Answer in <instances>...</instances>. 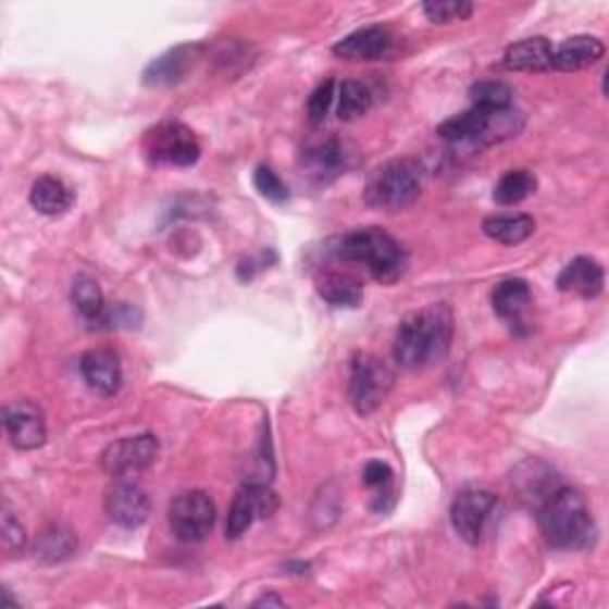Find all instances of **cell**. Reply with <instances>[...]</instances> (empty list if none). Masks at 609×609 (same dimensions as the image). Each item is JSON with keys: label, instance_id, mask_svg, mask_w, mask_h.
<instances>
[{"label": "cell", "instance_id": "34", "mask_svg": "<svg viewBox=\"0 0 609 609\" xmlns=\"http://www.w3.org/2000/svg\"><path fill=\"white\" fill-rule=\"evenodd\" d=\"M256 188L266 200H272V202H286L288 200V188L282 182V176H278L272 167H264V164H262V167H258V172H256Z\"/></svg>", "mask_w": 609, "mask_h": 609}, {"label": "cell", "instance_id": "13", "mask_svg": "<svg viewBox=\"0 0 609 609\" xmlns=\"http://www.w3.org/2000/svg\"><path fill=\"white\" fill-rule=\"evenodd\" d=\"M79 372L86 381V386L103 398L117 396L122 388L124 374H122L120 355L110 348L86 350L79 360Z\"/></svg>", "mask_w": 609, "mask_h": 609}, {"label": "cell", "instance_id": "7", "mask_svg": "<svg viewBox=\"0 0 609 609\" xmlns=\"http://www.w3.org/2000/svg\"><path fill=\"white\" fill-rule=\"evenodd\" d=\"M214 519H217V510L206 490L179 493L167 512L172 533L184 543L206 540L214 529Z\"/></svg>", "mask_w": 609, "mask_h": 609}, {"label": "cell", "instance_id": "35", "mask_svg": "<svg viewBox=\"0 0 609 609\" xmlns=\"http://www.w3.org/2000/svg\"><path fill=\"white\" fill-rule=\"evenodd\" d=\"M270 605L282 607V605H284V600L278 598V595H262L260 600H256V607H270Z\"/></svg>", "mask_w": 609, "mask_h": 609}, {"label": "cell", "instance_id": "30", "mask_svg": "<svg viewBox=\"0 0 609 609\" xmlns=\"http://www.w3.org/2000/svg\"><path fill=\"white\" fill-rule=\"evenodd\" d=\"M422 10L434 24H448L472 17L474 5L464 3V0H431V3L422 5Z\"/></svg>", "mask_w": 609, "mask_h": 609}, {"label": "cell", "instance_id": "32", "mask_svg": "<svg viewBox=\"0 0 609 609\" xmlns=\"http://www.w3.org/2000/svg\"><path fill=\"white\" fill-rule=\"evenodd\" d=\"M362 478H364V486L378 490L374 505H378L381 500H386V498H390V495H393V488H390V484H393V469L386 462H381V460L366 462L364 464V472H362Z\"/></svg>", "mask_w": 609, "mask_h": 609}, {"label": "cell", "instance_id": "2", "mask_svg": "<svg viewBox=\"0 0 609 609\" xmlns=\"http://www.w3.org/2000/svg\"><path fill=\"white\" fill-rule=\"evenodd\" d=\"M538 522L548 543L560 550H588L598 540L588 505L574 488H557L538 510Z\"/></svg>", "mask_w": 609, "mask_h": 609}, {"label": "cell", "instance_id": "5", "mask_svg": "<svg viewBox=\"0 0 609 609\" xmlns=\"http://www.w3.org/2000/svg\"><path fill=\"white\" fill-rule=\"evenodd\" d=\"M396 384L390 366L372 352H358L350 362L348 396L355 412L366 417L376 412Z\"/></svg>", "mask_w": 609, "mask_h": 609}, {"label": "cell", "instance_id": "16", "mask_svg": "<svg viewBox=\"0 0 609 609\" xmlns=\"http://www.w3.org/2000/svg\"><path fill=\"white\" fill-rule=\"evenodd\" d=\"M557 288H560L562 294H571L586 300L598 298L605 288L602 264L593 258H574L560 272V276H557Z\"/></svg>", "mask_w": 609, "mask_h": 609}, {"label": "cell", "instance_id": "11", "mask_svg": "<svg viewBox=\"0 0 609 609\" xmlns=\"http://www.w3.org/2000/svg\"><path fill=\"white\" fill-rule=\"evenodd\" d=\"M105 514L112 524L122 529H138L148 522L150 517V498L148 493L134 484V481L120 478L105 493Z\"/></svg>", "mask_w": 609, "mask_h": 609}, {"label": "cell", "instance_id": "18", "mask_svg": "<svg viewBox=\"0 0 609 609\" xmlns=\"http://www.w3.org/2000/svg\"><path fill=\"white\" fill-rule=\"evenodd\" d=\"M555 46L543 36L526 38L505 50L502 67L510 72H548L552 70Z\"/></svg>", "mask_w": 609, "mask_h": 609}, {"label": "cell", "instance_id": "33", "mask_svg": "<svg viewBox=\"0 0 609 609\" xmlns=\"http://www.w3.org/2000/svg\"><path fill=\"white\" fill-rule=\"evenodd\" d=\"M334 88H336V84L332 79H326L324 84H320L312 91V96L308 100V117H310V122L314 126H320L326 120L328 110H332V103H334V98H336Z\"/></svg>", "mask_w": 609, "mask_h": 609}, {"label": "cell", "instance_id": "14", "mask_svg": "<svg viewBox=\"0 0 609 609\" xmlns=\"http://www.w3.org/2000/svg\"><path fill=\"white\" fill-rule=\"evenodd\" d=\"M512 486L529 507H536V512L552 498L557 488H562L555 469L543 460H526L519 464L512 474Z\"/></svg>", "mask_w": 609, "mask_h": 609}, {"label": "cell", "instance_id": "24", "mask_svg": "<svg viewBox=\"0 0 609 609\" xmlns=\"http://www.w3.org/2000/svg\"><path fill=\"white\" fill-rule=\"evenodd\" d=\"M484 234L495 240V244H502V246H517V244H524L529 236H533L536 232V220L531 217V214H493L484 222Z\"/></svg>", "mask_w": 609, "mask_h": 609}, {"label": "cell", "instance_id": "3", "mask_svg": "<svg viewBox=\"0 0 609 609\" xmlns=\"http://www.w3.org/2000/svg\"><path fill=\"white\" fill-rule=\"evenodd\" d=\"M336 256L346 262L364 264L381 284H393L408 270V252L378 226L352 228L336 240Z\"/></svg>", "mask_w": 609, "mask_h": 609}, {"label": "cell", "instance_id": "26", "mask_svg": "<svg viewBox=\"0 0 609 609\" xmlns=\"http://www.w3.org/2000/svg\"><path fill=\"white\" fill-rule=\"evenodd\" d=\"M536 176L529 170H510L507 174L500 176V182L495 184L493 190V198L498 206H519V202H524L529 196L536 194Z\"/></svg>", "mask_w": 609, "mask_h": 609}, {"label": "cell", "instance_id": "22", "mask_svg": "<svg viewBox=\"0 0 609 609\" xmlns=\"http://www.w3.org/2000/svg\"><path fill=\"white\" fill-rule=\"evenodd\" d=\"M29 202L36 212L48 214V217H58V214H65L72 202H74V194L72 188L58 179V176H41L36 179L32 190H29Z\"/></svg>", "mask_w": 609, "mask_h": 609}, {"label": "cell", "instance_id": "28", "mask_svg": "<svg viewBox=\"0 0 609 609\" xmlns=\"http://www.w3.org/2000/svg\"><path fill=\"white\" fill-rule=\"evenodd\" d=\"M372 108V91L362 82L348 79L338 86V120L340 122H352L360 120L362 114L370 112Z\"/></svg>", "mask_w": 609, "mask_h": 609}, {"label": "cell", "instance_id": "4", "mask_svg": "<svg viewBox=\"0 0 609 609\" xmlns=\"http://www.w3.org/2000/svg\"><path fill=\"white\" fill-rule=\"evenodd\" d=\"M422 194V167L410 158L390 160L376 167L364 186V202L381 212H400L414 206Z\"/></svg>", "mask_w": 609, "mask_h": 609}, {"label": "cell", "instance_id": "21", "mask_svg": "<svg viewBox=\"0 0 609 609\" xmlns=\"http://www.w3.org/2000/svg\"><path fill=\"white\" fill-rule=\"evenodd\" d=\"M531 304V288L524 278H507L493 290V310L495 314L514 326L524 324V312Z\"/></svg>", "mask_w": 609, "mask_h": 609}, {"label": "cell", "instance_id": "1", "mask_svg": "<svg viewBox=\"0 0 609 609\" xmlns=\"http://www.w3.org/2000/svg\"><path fill=\"white\" fill-rule=\"evenodd\" d=\"M452 343V312L448 304H428L402 320L393 343L396 362L405 370L436 364L446 358Z\"/></svg>", "mask_w": 609, "mask_h": 609}, {"label": "cell", "instance_id": "9", "mask_svg": "<svg viewBox=\"0 0 609 609\" xmlns=\"http://www.w3.org/2000/svg\"><path fill=\"white\" fill-rule=\"evenodd\" d=\"M278 500L276 495L270 490L266 484H246L240 488L232 507H228L226 517V538L238 540L248 529L258 522V519H266L276 512Z\"/></svg>", "mask_w": 609, "mask_h": 609}, {"label": "cell", "instance_id": "20", "mask_svg": "<svg viewBox=\"0 0 609 609\" xmlns=\"http://www.w3.org/2000/svg\"><path fill=\"white\" fill-rule=\"evenodd\" d=\"M79 540L76 533L65 524H48L34 540V557L41 564H60L74 557Z\"/></svg>", "mask_w": 609, "mask_h": 609}, {"label": "cell", "instance_id": "17", "mask_svg": "<svg viewBox=\"0 0 609 609\" xmlns=\"http://www.w3.org/2000/svg\"><path fill=\"white\" fill-rule=\"evenodd\" d=\"M393 48V34L386 27H364L348 34L334 46V53L343 60H381Z\"/></svg>", "mask_w": 609, "mask_h": 609}, {"label": "cell", "instance_id": "23", "mask_svg": "<svg viewBox=\"0 0 609 609\" xmlns=\"http://www.w3.org/2000/svg\"><path fill=\"white\" fill-rule=\"evenodd\" d=\"M316 294L334 308H358L364 296L362 284L346 272H324L316 276Z\"/></svg>", "mask_w": 609, "mask_h": 609}, {"label": "cell", "instance_id": "15", "mask_svg": "<svg viewBox=\"0 0 609 609\" xmlns=\"http://www.w3.org/2000/svg\"><path fill=\"white\" fill-rule=\"evenodd\" d=\"M200 46H176L167 53L152 60L148 70L144 72V84L146 86H174L186 79V74L194 70V65L200 58Z\"/></svg>", "mask_w": 609, "mask_h": 609}, {"label": "cell", "instance_id": "6", "mask_svg": "<svg viewBox=\"0 0 609 609\" xmlns=\"http://www.w3.org/2000/svg\"><path fill=\"white\" fill-rule=\"evenodd\" d=\"M144 150L152 164L167 167H194L200 160V144L188 126L179 122L158 124L144 138Z\"/></svg>", "mask_w": 609, "mask_h": 609}, {"label": "cell", "instance_id": "25", "mask_svg": "<svg viewBox=\"0 0 609 609\" xmlns=\"http://www.w3.org/2000/svg\"><path fill=\"white\" fill-rule=\"evenodd\" d=\"M72 302H74V308L79 310L84 320L91 322L94 326L100 322V316H103V312L108 310L103 290H100L96 278L88 276V274H79L74 278Z\"/></svg>", "mask_w": 609, "mask_h": 609}, {"label": "cell", "instance_id": "29", "mask_svg": "<svg viewBox=\"0 0 609 609\" xmlns=\"http://www.w3.org/2000/svg\"><path fill=\"white\" fill-rule=\"evenodd\" d=\"M469 98H472L474 108H484V110H505L512 108L514 100V91L512 86H507L505 82H476L472 88H469Z\"/></svg>", "mask_w": 609, "mask_h": 609}, {"label": "cell", "instance_id": "27", "mask_svg": "<svg viewBox=\"0 0 609 609\" xmlns=\"http://www.w3.org/2000/svg\"><path fill=\"white\" fill-rule=\"evenodd\" d=\"M304 160H308L310 174L326 184L332 182L343 167V148L336 138H328V141L304 152Z\"/></svg>", "mask_w": 609, "mask_h": 609}, {"label": "cell", "instance_id": "12", "mask_svg": "<svg viewBox=\"0 0 609 609\" xmlns=\"http://www.w3.org/2000/svg\"><path fill=\"white\" fill-rule=\"evenodd\" d=\"M3 417L8 438L17 450H36L44 446L48 436L46 417L32 400H15L5 405Z\"/></svg>", "mask_w": 609, "mask_h": 609}, {"label": "cell", "instance_id": "31", "mask_svg": "<svg viewBox=\"0 0 609 609\" xmlns=\"http://www.w3.org/2000/svg\"><path fill=\"white\" fill-rule=\"evenodd\" d=\"M0 538H3V550L8 552V557H17L27 548V531L20 524V519L15 517V512L10 510V505H3V524H0Z\"/></svg>", "mask_w": 609, "mask_h": 609}, {"label": "cell", "instance_id": "19", "mask_svg": "<svg viewBox=\"0 0 609 609\" xmlns=\"http://www.w3.org/2000/svg\"><path fill=\"white\" fill-rule=\"evenodd\" d=\"M605 55V44L595 36H571L552 50V70L579 72L595 65Z\"/></svg>", "mask_w": 609, "mask_h": 609}, {"label": "cell", "instance_id": "8", "mask_svg": "<svg viewBox=\"0 0 609 609\" xmlns=\"http://www.w3.org/2000/svg\"><path fill=\"white\" fill-rule=\"evenodd\" d=\"M160 455V443L152 434H141L132 438L114 440L105 448L100 464L114 478H126L138 472H146L148 467L156 464Z\"/></svg>", "mask_w": 609, "mask_h": 609}, {"label": "cell", "instance_id": "10", "mask_svg": "<svg viewBox=\"0 0 609 609\" xmlns=\"http://www.w3.org/2000/svg\"><path fill=\"white\" fill-rule=\"evenodd\" d=\"M495 502H498V498H495L490 490L481 488H467L457 495L450 507V522L457 531V536L469 545H476Z\"/></svg>", "mask_w": 609, "mask_h": 609}]
</instances>
